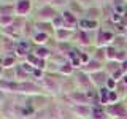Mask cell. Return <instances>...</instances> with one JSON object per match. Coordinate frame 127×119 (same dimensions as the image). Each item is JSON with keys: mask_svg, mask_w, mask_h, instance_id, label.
<instances>
[{"mask_svg": "<svg viewBox=\"0 0 127 119\" xmlns=\"http://www.w3.org/2000/svg\"><path fill=\"white\" fill-rule=\"evenodd\" d=\"M37 16L40 22H53V19L56 18V11L51 6H41L37 11Z\"/></svg>", "mask_w": 127, "mask_h": 119, "instance_id": "obj_1", "label": "cell"}, {"mask_svg": "<svg viewBox=\"0 0 127 119\" xmlns=\"http://www.w3.org/2000/svg\"><path fill=\"white\" fill-rule=\"evenodd\" d=\"M106 114L114 119H124L127 118V113H126V108L122 105H119V103H114L113 106H110L108 110H106Z\"/></svg>", "mask_w": 127, "mask_h": 119, "instance_id": "obj_2", "label": "cell"}, {"mask_svg": "<svg viewBox=\"0 0 127 119\" xmlns=\"http://www.w3.org/2000/svg\"><path fill=\"white\" fill-rule=\"evenodd\" d=\"M71 111H73V114H76L79 119H87V118H92L94 110L87 105H75L73 108H71Z\"/></svg>", "mask_w": 127, "mask_h": 119, "instance_id": "obj_3", "label": "cell"}, {"mask_svg": "<svg viewBox=\"0 0 127 119\" xmlns=\"http://www.w3.org/2000/svg\"><path fill=\"white\" fill-rule=\"evenodd\" d=\"M62 19H64V27L62 29H68V30H73L76 27V16H75L71 11H64L62 13Z\"/></svg>", "mask_w": 127, "mask_h": 119, "instance_id": "obj_4", "label": "cell"}, {"mask_svg": "<svg viewBox=\"0 0 127 119\" xmlns=\"http://www.w3.org/2000/svg\"><path fill=\"white\" fill-rule=\"evenodd\" d=\"M16 13L19 16H27L32 10V2L30 0H18L16 2Z\"/></svg>", "mask_w": 127, "mask_h": 119, "instance_id": "obj_5", "label": "cell"}, {"mask_svg": "<svg viewBox=\"0 0 127 119\" xmlns=\"http://www.w3.org/2000/svg\"><path fill=\"white\" fill-rule=\"evenodd\" d=\"M114 40V35L108 30H100L97 35V45L98 46H106Z\"/></svg>", "mask_w": 127, "mask_h": 119, "instance_id": "obj_6", "label": "cell"}, {"mask_svg": "<svg viewBox=\"0 0 127 119\" xmlns=\"http://www.w3.org/2000/svg\"><path fill=\"white\" fill-rule=\"evenodd\" d=\"M38 87L32 83H19L18 84V92H24V94H37L38 92Z\"/></svg>", "mask_w": 127, "mask_h": 119, "instance_id": "obj_7", "label": "cell"}, {"mask_svg": "<svg viewBox=\"0 0 127 119\" xmlns=\"http://www.w3.org/2000/svg\"><path fill=\"white\" fill-rule=\"evenodd\" d=\"M70 98L73 100L76 105H87V102H89V97L86 95V92H71L70 94Z\"/></svg>", "mask_w": 127, "mask_h": 119, "instance_id": "obj_8", "label": "cell"}, {"mask_svg": "<svg viewBox=\"0 0 127 119\" xmlns=\"http://www.w3.org/2000/svg\"><path fill=\"white\" fill-rule=\"evenodd\" d=\"M79 29H81L83 32H89V30H94L95 27L98 26L97 21H94V19H91V21H87V19H81V21L78 22Z\"/></svg>", "mask_w": 127, "mask_h": 119, "instance_id": "obj_9", "label": "cell"}, {"mask_svg": "<svg viewBox=\"0 0 127 119\" xmlns=\"http://www.w3.org/2000/svg\"><path fill=\"white\" fill-rule=\"evenodd\" d=\"M56 37H57V40H61V41H68V40L73 37V30L59 29V30H56Z\"/></svg>", "mask_w": 127, "mask_h": 119, "instance_id": "obj_10", "label": "cell"}, {"mask_svg": "<svg viewBox=\"0 0 127 119\" xmlns=\"http://www.w3.org/2000/svg\"><path fill=\"white\" fill-rule=\"evenodd\" d=\"M100 68H102L100 62L95 60V59H92V60H89L86 63V70L91 71V73H97V71H100Z\"/></svg>", "mask_w": 127, "mask_h": 119, "instance_id": "obj_11", "label": "cell"}, {"mask_svg": "<svg viewBox=\"0 0 127 119\" xmlns=\"http://www.w3.org/2000/svg\"><path fill=\"white\" fill-rule=\"evenodd\" d=\"M13 22H14V18H13V14H0V26L2 27H10V26H13Z\"/></svg>", "mask_w": 127, "mask_h": 119, "instance_id": "obj_12", "label": "cell"}, {"mask_svg": "<svg viewBox=\"0 0 127 119\" xmlns=\"http://www.w3.org/2000/svg\"><path fill=\"white\" fill-rule=\"evenodd\" d=\"M48 33H45V32H38V33L33 35V41L37 43V45H45V43L48 41Z\"/></svg>", "mask_w": 127, "mask_h": 119, "instance_id": "obj_13", "label": "cell"}, {"mask_svg": "<svg viewBox=\"0 0 127 119\" xmlns=\"http://www.w3.org/2000/svg\"><path fill=\"white\" fill-rule=\"evenodd\" d=\"M98 95H100V100L103 103L110 102V89L108 87H100V89H98Z\"/></svg>", "mask_w": 127, "mask_h": 119, "instance_id": "obj_14", "label": "cell"}, {"mask_svg": "<svg viewBox=\"0 0 127 119\" xmlns=\"http://www.w3.org/2000/svg\"><path fill=\"white\" fill-rule=\"evenodd\" d=\"M49 54H51V51H48L46 48H37V51H35V56L38 59H46Z\"/></svg>", "mask_w": 127, "mask_h": 119, "instance_id": "obj_15", "label": "cell"}, {"mask_svg": "<svg viewBox=\"0 0 127 119\" xmlns=\"http://www.w3.org/2000/svg\"><path fill=\"white\" fill-rule=\"evenodd\" d=\"M91 119H108V114H106V111L94 110L92 111V118H91Z\"/></svg>", "mask_w": 127, "mask_h": 119, "instance_id": "obj_16", "label": "cell"}, {"mask_svg": "<svg viewBox=\"0 0 127 119\" xmlns=\"http://www.w3.org/2000/svg\"><path fill=\"white\" fill-rule=\"evenodd\" d=\"M116 56H118V51L114 49V48H108V49H106V57L108 59H116Z\"/></svg>", "mask_w": 127, "mask_h": 119, "instance_id": "obj_17", "label": "cell"}, {"mask_svg": "<svg viewBox=\"0 0 127 119\" xmlns=\"http://www.w3.org/2000/svg\"><path fill=\"white\" fill-rule=\"evenodd\" d=\"M79 38H81L83 45H89V33L87 32H79Z\"/></svg>", "mask_w": 127, "mask_h": 119, "instance_id": "obj_18", "label": "cell"}, {"mask_svg": "<svg viewBox=\"0 0 127 119\" xmlns=\"http://www.w3.org/2000/svg\"><path fill=\"white\" fill-rule=\"evenodd\" d=\"M61 71H62V73H65V75H70L71 73V63H62Z\"/></svg>", "mask_w": 127, "mask_h": 119, "instance_id": "obj_19", "label": "cell"}, {"mask_svg": "<svg viewBox=\"0 0 127 119\" xmlns=\"http://www.w3.org/2000/svg\"><path fill=\"white\" fill-rule=\"evenodd\" d=\"M121 18H122V16H121V14H118V13H114V11L111 13V21L116 22L118 26H119V22H121Z\"/></svg>", "mask_w": 127, "mask_h": 119, "instance_id": "obj_20", "label": "cell"}, {"mask_svg": "<svg viewBox=\"0 0 127 119\" xmlns=\"http://www.w3.org/2000/svg\"><path fill=\"white\" fill-rule=\"evenodd\" d=\"M16 73H18V78L19 79H26V76H27V75H24V70L21 68V67H18V68H16Z\"/></svg>", "mask_w": 127, "mask_h": 119, "instance_id": "obj_21", "label": "cell"}, {"mask_svg": "<svg viewBox=\"0 0 127 119\" xmlns=\"http://www.w3.org/2000/svg\"><path fill=\"white\" fill-rule=\"evenodd\" d=\"M14 63V57H6L5 60H3V65L5 67H11Z\"/></svg>", "mask_w": 127, "mask_h": 119, "instance_id": "obj_22", "label": "cell"}, {"mask_svg": "<svg viewBox=\"0 0 127 119\" xmlns=\"http://www.w3.org/2000/svg\"><path fill=\"white\" fill-rule=\"evenodd\" d=\"M114 84H116V81H114L113 78H108V79H106V87H108V89H113Z\"/></svg>", "mask_w": 127, "mask_h": 119, "instance_id": "obj_23", "label": "cell"}, {"mask_svg": "<svg viewBox=\"0 0 127 119\" xmlns=\"http://www.w3.org/2000/svg\"><path fill=\"white\" fill-rule=\"evenodd\" d=\"M79 63H81V59H79V57H73V60H71V67H79Z\"/></svg>", "mask_w": 127, "mask_h": 119, "instance_id": "obj_24", "label": "cell"}, {"mask_svg": "<svg viewBox=\"0 0 127 119\" xmlns=\"http://www.w3.org/2000/svg\"><path fill=\"white\" fill-rule=\"evenodd\" d=\"M116 100H118V94L110 90V102H116Z\"/></svg>", "mask_w": 127, "mask_h": 119, "instance_id": "obj_25", "label": "cell"}, {"mask_svg": "<svg viewBox=\"0 0 127 119\" xmlns=\"http://www.w3.org/2000/svg\"><path fill=\"white\" fill-rule=\"evenodd\" d=\"M122 78H124V79H122V81H124L126 84H127V75H124V76H122Z\"/></svg>", "mask_w": 127, "mask_h": 119, "instance_id": "obj_26", "label": "cell"}, {"mask_svg": "<svg viewBox=\"0 0 127 119\" xmlns=\"http://www.w3.org/2000/svg\"><path fill=\"white\" fill-rule=\"evenodd\" d=\"M0 43H2V40H0Z\"/></svg>", "mask_w": 127, "mask_h": 119, "instance_id": "obj_27", "label": "cell"}]
</instances>
